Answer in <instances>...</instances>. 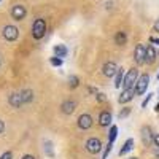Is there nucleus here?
Masks as SVG:
<instances>
[{"mask_svg":"<svg viewBox=\"0 0 159 159\" xmlns=\"http://www.w3.org/2000/svg\"><path fill=\"white\" fill-rule=\"evenodd\" d=\"M0 159H13V153L11 151H5L2 156H0Z\"/></svg>","mask_w":159,"mask_h":159,"instance_id":"cd10ccee","label":"nucleus"},{"mask_svg":"<svg viewBox=\"0 0 159 159\" xmlns=\"http://www.w3.org/2000/svg\"><path fill=\"white\" fill-rule=\"evenodd\" d=\"M46 34V21L42 18H37L32 24V37L35 40H42Z\"/></svg>","mask_w":159,"mask_h":159,"instance_id":"f03ea898","label":"nucleus"},{"mask_svg":"<svg viewBox=\"0 0 159 159\" xmlns=\"http://www.w3.org/2000/svg\"><path fill=\"white\" fill-rule=\"evenodd\" d=\"M157 80H159V73H157Z\"/></svg>","mask_w":159,"mask_h":159,"instance_id":"e433bc0d","label":"nucleus"},{"mask_svg":"<svg viewBox=\"0 0 159 159\" xmlns=\"http://www.w3.org/2000/svg\"><path fill=\"white\" fill-rule=\"evenodd\" d=\"M154 110H156V111L159 113V103H157V105H156V107H154Z\"/></svg>","mask_w":159,"mask_h":159,"instance_id":"72a5a7b5","label":"nucleus"},{"mask_svg":"<svg viewBox=\"0 0 159 159\" xmlns=\"http://www.w3.org/2000/svg\"><path fill=\"white\" fill-rule=\"evenodd\" d=\"M52 51H54V56L62 57V59L69 54V49L65 48V45H54L52 46Z\"/></svg>","mask_w":159,"mask_h":159,"instance_id":"dca6fc26","label":"nucleus"},{"mask_svg":"<svg viewBox=\"0 0 159 159\" xmlns=\"http://www.w3.org/2000/svg\"><path fill=\"white\" fill-rule=\"evenodd\" d=\"M129 159H139V157H135V156H134V157H129Z\"/></svg>","mask_w":159,"mask_h":159,"instance_id":"f704fd0d","label":"nucleus"},{"mask_svg":"<svg viewBox=\"0 0 159 159\" xmlns=\"http://www.w3.org/2000/svg\"><path fill=\"white\" fill-rule=\"evenodd\" d=\"M0 2H2V0H0Z\"/></svg>","mask_w":159,"mask_h":159,"instance_id":"4c0bfd02","label":"nucleus"},{"mask_svg":"<svg viewBox=\"0 0 159 159\" xmlns=\"http://www.w3.org/2000/svg\"><path fill=\"white\" fill-rule=\"evenodd\" d=\"M76 108V102L75 100H65L62 105H61V110L64 115H72Z\"/></svg>","mask_w":159,"mask_h":159,"instance_id":"ddd939ff","label":"nucleus"},{"mask_svg":"<svg viewBox=\"0 0 159 159\" xmlns=\"http://www.w3.org/2000/svg\"><path fill=\"white\" fill-rule=\"evenodd\" d=\"M132 148H134V139H127V140L124 142V145H123V148L119 150L118 154H119V156H126Z\"/></svg>","mask_w":159,"mask_h":159,"instance_id":"f3484780","label":"nucleus"},{"mask_svg":"<svg viewBox=\"0 0 159 159\" xmlns=\"http://www.w3.org/2000/svg\"><path fill=\"white\" fill-rule=\"evenodd\" d=\"M111 148H113V143H111V142H108V143H107V147H105V150H103V154H102V159H107V157H108V154H110V151H111Z\"/></svg>","mask_w":159,"mask_h":159,"instance_id":"b1692460","label":"nucleus"},{"mask_svg":"<svg viewBox=\"0 0 159 159\" xmlns=\"http://www.w3.org/2000/svg\"><path fill=\"white\" fill-rule=\"evenodd\" d=\"M154 32H157V34H159V19L154 22Z\"/></svg>","mask_w":159,"mask_h":159,"instance_id":"473e14b6","label":"nucleus"},{"mask_svg":"<svg viewBox=\"0 0 159 159\" xmlns=\"http://www.w3.org/2000/svg\"><path fill=\"white\" fill-rule=\"evenodd\" d=\"M96 99H97V102H107V96H105V94H102V92L96 94Z\"/></svg>","mask_w":159,"mask_h":159,"instance_id":"bb28decb","label":"nucleus"},{"mask_svg":"<svg viewBox=\"0 0 159 159\" xmlns=\"http://www.w3.org/2000/svg\"><path fill=\"white\" fill-rule=\"evenodd\" d=\"M157 57V51L154 45H147V64H153Z\"/></svg>","mask_w":159,"mask_h":159,"instance_id":"2eb2a0df","label":"nucleus"},{"mask_svg":"<svg viewBox=\"0 0 159 159\" xmlns=\"http://www.w3.org/2000/svg\"><path fill=\"white\" fill-rule=\"evenodd\" d=\"M49 64L52 65V67H62V64H64V61H62V57H57V56H52V57H49Z\"/></svg>","mask_w":159,"mask_h":159,"instance_id":"5701e85b","label":"nucleus"},{"mask_svg":"<svg viewBox=\"0 0 159 159\" xmlns=\"http://www.w3.org/2000/svg\"><path fill=\"white\" fill-rule=\"evenodd\" d=\"M78 127L81 130H88L92 127V116L88 113H83L78 116Z\"/></svg>","mask_w":159,"mask_h":159,"instance_id":"1a4fd4ad","label":"nucleus"},{"mask_svg":"<svg viewBox=\"0 0 159 159\" xmlns=\"http://www.w3.org/2000/svg\"><path fill=\"white\" fill-rule=\"evenodd\" d=\"M123 81H124V70L123 69H118V72L115 75V88L119 89V88H121V84H123Z\"/></svg>","mask_w":159,"mask_h":159,"instance_id":"aec40b11","label":"nucleus"},{"mask_svg":"<svg viewBox=\"0 0 159 159\" xmlns=\"http://www.w3.org/2000/svg\"><path fill=\"white\" fill-rule=\"evenodd\" d=\"M102 72H103V75L107 76V78H115V75L118 72V67H116L115 62H107V64L103 65Z\"/></svg>","mask_w":159,"mask_h":159,"instance_id":"f8f14e48","label":"nucleus"},{"mask_svg":"<svg viewBox=\"0 0 159 159\" xmlns=\"http://www.w3.org/2000/svg\"><path fill=\"white\" fill-rule=\"evenodd\" d=\"M88 92H89V94H99L97 88H88Z\"/></svg>","mask_w":159,"mask_h":159,"instance_id":"c756f323","label":"nucleus"},{"mask_svg":"<svg viewBox=\"0 0 159 159\" xmlns=\"http://www.w3.org/2000/svg\"><path fill=\"white\" fill-rule=\"evenodd\" d=\"M139 80V72L135 69H130L126 75H124V81H123V88H135V83Z\"/></svg>","mask_w":159,"mask_h":159,"instance_id":"39448f33","label":"nucleus"},{"mask_svg":"<svg viewBox=\"0 0 159 159\" xmlns=\"http://www.w3.org/2000/svg\"><path fill=\"white\" fill-rule=\"evenodd\" d=\"M32 100H34V91L24 89V91H19V92L11 94L10 99H8V103L11 105L13 108H19V107H22V105L29 103Z\"/></svg>","mask_w":159,"mask_h":159,"instance_id":"f257e3e1","label":"nucleus"},{"mask_svg":"<svg viewBox=\"0 0 159 159\" xmlns=\"http://www.w3.org/2000/svg\"><path fill=\"white\" fill-rule=\"evenodd\" d=\"M69 86H70L72 89H75V88L80 86V78H78L76 75H70V76H69Z\"/></svg>","mask_w":159,"mask_h":159,"instance_id":"4be33fe9","label":"nucleus"},{"mask_svg":"<svg viewBox=\"0 0 159 159\" xmlns=\"http://www.w3.org/2000/svg\"><path fill=\"white\" fill-rule=\"evenodd\" d=\"M153 143L159 148V134H154V137H153Z\"/></svg>","mask_w":159,"mask_h":159,"instance_id":"c85d7f7f","label":"nucleus"},{"mask_svg":"<svg viewBox=\"0 0 159 159\" xmlns=\"http://www.w3.org/2000/svg\"><path fill=\"white\" fill-rule=\"evenodd\" d=\"M148 84H150V75L145 73L142 76H139L137 83H135V94L137 96H143L148 89Z\"/></svg>","mask_w":159,"mask_h":159,"instance_id":"7ed1b4c3","label":"nucleus"},{"mask_svg":"<svg viewBox=\"0 0 159 159\" xmlns=\"http://www.w3.org/2000/svg\"><path fill=\"white\" fill-rule=\"evenodd\" d=\"M116 137H118V126H115V124H111L110 126V130H108V142H115L116 140Z\"/></svg>","mask_w":159,"mask_h":159,"instance_id":"412c9836","label":"nucleus"},{"mask_svg":"<svg viewBox=\"0 0 159 159\" xmlns=\"http://www.w3.org/2000/svg\"><path fill=\"white\" fill-rule=\"evenodd\" d=\"M153 134H151V129L148 127V126H145V127H142V140H143V143L145 145H150V143H153Z\"/></svg>","mask_w":159,"mask_h":159,"instance_id":"4468645a","label":"nucleus"},{"mask_svg":"<svg viewBox=\"0 0 159 159\" xmlns=\"http://www.w3.org/2000/svg\"><path fill=\"white\" fill-rule=\"evenodd\" d=\"M151 99H153V94L150 92V94H147V97L143 99V102H142V108H147V105L150 103V100H151Z\"/></svg>","mask_w":159,"mask_h":159,"instance_id":"a878e982","label":"nucleus"},{"mask_svg":"<svg viewBox=\"0 0 159 159\" xmlns=\"http://www.w3.org/2000/svg\"><path fill=\"white\" fill-rule=\"evenodd\" d=\"M134 59H135V62L139 64V65H142V64H145L147 62V46L145 45H137L135 46V51H134Z\"/></svg>","mask_w":159,"mask_h":159,"instance_id":"0eeeda50","label":"nucleus"},{"mask_svg":"<svg viewBox=\"0 0 159 159\" xmlns=\"http://www.w3.org/2000/svg\"><path fill=\"white\" fill-rule=\"evenodd\" d=\"M86 150H88V153H91V154H97V153H100V150H102V142L99 140V139H96V137H91V139H88L86 140Z\"/></svg>","mask_w":159,"mask_h":159,"instance_id":"423d86ee","label":"nucleus"},{"mask_svg":"<svg viewBox=\"0 0 159 159\" xmlns=\"http://www.w3.org/2000/svg\"><path fill=\"white\" fill-rule=\"evenodd\" d=\"M43 153H45V156L49 157V159L54 157V150H52L51 140H45V142H43Z\"/></svg>","mask_w":159,"mask_h":159,"instance_id":"a211bd4d","label":"nucleus"},{"mask_svg":"<svg viewBox=\"0 0 159 159\" xmlns=\"http://www.w3.org/2000/svg\"><path fill=\"white\" fill-rule=\"evenodd\" d=\"M134 97H135V88H124L121 91V94H119V97H118V102L119 103H127Z\"/></svg>","mask_w":159,"mask_h":159,"instance_id":"6e6552de","label":"nucleus"},{"mask_svg":"<svg viewBox=\"0 0 159 159\" xmlns=\"http://www.w3.org/2000/svg\"><path fill=\"white\" fill-rule=\"evenodd\" d=\"M2 35L7 42H16L18 37H19V29L15 27V25H5L3 30H2Z\"/></svg>","mask_w":159,"mask_h":159,"instance_id":"20e7f679","label":"nucleus"},{"mask_svg":"<svg viewBox=\"0 0 159 159\" xmlns=\"http://www.w3.org/2000/svg\"><path fill=\"white\" fill-rule=\"evenodd\" d=\"M3 130H5V123L0 119V134H3Z\"/></svg>","mask_w":159,"mask_h":159,"instance_id":"2f4dec72","label":"nucleus"},{"mask_svg":"<svg viewBox=\"0 0 159 159\" xmlns=\"http://www.w3.org/2000/svg\"><path fill=\"white\" fill-rule=\"evenodd\" d=\"M25 16H27V10L22 5H15L11 8V18L15 21H22Z\"/></svg>","mask_w":159,"mask_h":159,"instance_id":"9d476101","label":"nucleus"},{"mask_svg":"<svg viewBox=\"0 0 159 159\" xmlns=\"http://www.w3.org/2000/svg\"><path fill=\"white\" fill-rule=\"evenodd\" d=\"M21 159H37V157H35L34 154H24V156H22Z\"/></svg>","mask_w":159,"mask_h":159,"instance_id":"7c9ffc66","label":"nucleus"},{"mask_svg":"<svg viewBox=\"0 0 159 159\" xmlns=\"http://www.w3.org/2000/svg\"><path fill=\"white\" fill-rule=\"evenodd\" d=\"M157 99H159V89H157Z\"/></svg>","mask_w":159,"mask_h":159,"instance_id":"c9c22d12","label":"nucleus"},{"mask_svg":"<svg viewBox=\"0 0 159 159\" xmlns=\"http://www.w3.org/2000/svg\"><path fill=\"white\" fill-rule=\"evenodd\" d=\"M129 115H130V108H129V107H124L121 111H119L118 118H119V119H124V118H127Z\"/></svg>","mask_w":159,"mask_h":159,"instance_id":"393cba45","label":"nucleus"},{"mask_svg":"<svg viewBox=\"0 0 159 159\" xmlns=\"http://www.w3.org/2000/svg\"><path fill=\"white\" fill-rule=\"evenodd\" d=\"M111 119H113L111 113H110L108 110H103V111H100V115H99V124H100L102 127H108V126H111Z\"/></svg>","mask_w":159,"mask_h":159,"instance_id":"9b49d317","label":"nucleus"},{"mask_svg":"<svg viewBox=\"0 0 159 159\" xmlns=\"http://www.w3.org/2000/svg\"><path fill=\"white\" fill-rule=\"evenodd\" d=\"M115 43H116L118 46H124V45L127 43V35H126V32H123V30L116 32V35H115Z\"/></svg>","mask_w":159,"mask_h":159,"instance_id":"6ab92c4d","label":"nucleus"}]
</instances>
